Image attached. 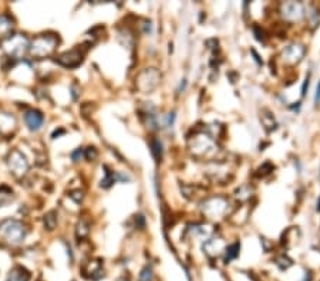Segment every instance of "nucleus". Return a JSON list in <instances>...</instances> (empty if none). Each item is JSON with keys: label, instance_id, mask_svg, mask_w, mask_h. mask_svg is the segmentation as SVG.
<instances>
[{"label": "nucleus", "instance_id": "obj_17", "mask_svg": "<svg viewBox=\"0 0 320 281\" xmlns=\"http://www.w3.org/2000/svg\"><path fill=\"white\" fill-rule=\"evenodd\" d=\"M309 87V78H306L305 80V83H303V87H302V95H305L306 94V88Z\"/></svg>", "mask_w": 320, "mask_h": 281}, {"label": "nucleus", "instance_id": "obj_5", "mask_svg": "<svg viewBox=\"0 0 320 281\" xmlns=\"http://www.w3.org/2000/svg\"><path fill=\"white\" fill-rule=\"evenodd\" d=\"M81 61H83V53L77 49H73L70 52H64L56 58V62H59L66 68H74V67L80 65Z\"/></svg>", "mask_w": 320, "mask_h": 281}, {"label": "nucleus", "instance_id": "obj_9", "mask_svg": "<svg viewBox=\"0 0 320 281\" xmlns=\"http://www.w3.org/2000/svg\"><path fill=\"white\" fill-rule=\"evenodd\" d=\"M14 29V20L9 14H0V36L1 37H9L11 36V31Z\"/></svg>", "mask_w": 320, "mask_h": 281}, {"label": "nucleus", "instance_id": "obj_12", "mask_svg": "<svg viewBox=\"0 0 320 281\" xmlns=\"http://www.w3.org/2000/svg\"><path fill=\"white\" fill-rule=\"evenodd\" d=\"M154 280V271L150 266H145L138 274V281H153Z\"/></svg>", "mask_w": 320, "mask_h": 281}, {"label": "nucleus", "instance_id": "obj_1", "mask_svg": "<svg viewBox=\"0 0 320 281\" xmlns=\"http://www.w3.org/2000/svg\"><path fill=\"white\" fill-rule=\"evenodd\" d=\"M27 230L20 220L6 219L0 223V237L10 246H19L26 239Z\"/></svg>", "mask_w": 320, "mask_h": 281}, {"label": "nucleus", "instance_id": "obj_13", "mask_svg": "<svg viewBox=\"0 0 320 281\" xmlns=\"http://www.w3.org/2000/svg\"><path fill=\"white\" fill-rule=\"evenodd\" d=\"M239 249H240V246L238 244V243H234L232 246H229L227 249V257H225V261H231L234 260V259H237L238 254H239Z\"/></svg>", "mask_w": 320, "mask_h": 281}, {"label": "nucleus", "instance_id": "obj_4", "mask_svg": "<svg viewBox=\"0 0 320 281\" xmlns=\"http://www.w3.org/2000/svg\"><path fill=\"white\" fill-rule=\"evenodd\" d=\"M7 164H9L11 173L16 177H23L29 172V169H30L27 158L23 155L20 151H17V149L11 151L10 155L7 158Z\"/></svg>", "mask_w": 320, "mask_h": 281}, {"label": "nucleus", "instance_id": "obj_6", "mask_svg": "<svg viewBox=\"0 0 320 281\" xmlns=\"http://www.w3.org/2000/svg\"><path fill=\"white\" fill-rule=\"evenodd\" d=\"M24 122L30 131H39L43 126V122H44V115H43L42 111L30 108L24 112Z\"/></svg>", "mask_w": 320, "mask_h": 281}, {"label": "nucleus", "instance_id": "obj_19", "mask_svg": "<svg viewBox=\"0 0 320 281\" xmlns=\"http://www.w3.org/2000/svg\"><path fill=\"white\" fill-rule=\"evenodd\" d=\"M63 134H64V131H63V129H60V131H54V132H53L52 138H54V139H56V136H60V135H63Z\"/></svg>", "mask_w": 320, "mask_h": 281}, {"label": "nucleus", "instance_id": "obj_16", "mask_svg": "<svg viewBox=\"0 0 320 281\" xmlns=\"http://www.w3.org/2000/svg\"><path fill=\"white\" fill-rule=\"evenodd\" d=\"M97 151H95V148H88L87 151H85V158L87 159H90V161H94L95 158H97Z\"/></svg>", "mask_w": 320, "mask_h": 281}, {"label": "nucleus", "instance_id": "obj_2", "mask_svg": "<svg viewBox=\"0 0 320 281\" xmlns=\"http://www.w3.org/2000/svg\"><path fill=\"white\" fill-rule=\"evenodd\" d=\"M59 44V37L56 34L47 33V34H40L37 36L33 42L30 43V56L33 58H46L49 56H52L56 47Z\"/></svg>", "mask_w": 320, "mask_h": 281}, {"label": "nucleus", "instance_id": "obj_10", "mask_svg": "<svg viewBox=\"0 0 320 281\" xmlns=\"http://www.w3.org/2000/svg\"><path fill=\"white\" fill-rule=\"evenodd\" d=\"M88 231H90L88 222L87 220H80L77 223V227H76V237L79 240H83L84 237L88 236Z\"/></svg>", "mask_w": 320, "mask_h": 281}, {"label": "nucleus", "instance_id": "obj_8", "mask_svg": "<svg viewBox=\"0 0 320 281\" xmlns=\"http://www.w3.org/2000/svg\"><path fill=\"white\" fill-rule=\"evenodd\" d=\"M6 281H30V273L21 266H16L9 271Z\"/></svg>", "mask_w": 320, "mask_h": 281}, {"label": "nucleus", "instance_id": "obj_18", "mask_svg": "<svg viewBox=\"0 0 320 281\" xmlns=\"http://www.w3.org/2000/svg\"><path fill=\"white\" fill-rule=\"evenodd\" d=\"M315 101L316 103H320V83L318 85V88H316V95H315Z\"/></svg>", "mask_w": 320, "mask_h": 281}, {"label": "nucleus", "instance_id": "obj_3", "mask_svg": "<svg viewBox=\"0 0 320 281\" xmlns=\"http://www.w3.org/2000/svg\"><path fill=\"white\" fill-rule=\"evenodd\" d=\"M1 47L9 57L14 60H20L24 57V54L29 52L30 42L24 34H13V36L3 39Z\"/></svg>", "mask_w": 320, "mask_h": 281}, {"label": "nucleus", "instance_id": "obj_15", "mask_svg": "<svg viewBox=\"0 0 320 281\" xmlns=\"http://www.w3.org/2000/svg\"><path fill=\"white\" fill-rule=\"evenodd\" d=\"M84 155V149L83 148H77L76 151H73L72 152V159L74 162H77V161H80Z\"/></svg>", "mask_w": 320, "mask_h": 281}, {"label": "nucleus", "instance_id": "obj_14", "mask_svg": "<svg viewBox=\"0 0 320 281\" xmlns=\"http://www.w3.org/2000/svg\"><path fill=\"white\" fill-rule=\"evenodd\" d=\"M151 151H153V155H154L155 159H161V155H162V144L158 141V139H154L151 141Z\"/></svg>", "mask_w": 320, "mask_h": 281}, {"label": "nucleus", "instance_id": "obj_7", "mask_svg": "<svg viewBox=\"0 0 320 281\" xmlns=\"http://www.w3.org/2000/svg\"><path fill=\"white\" fill-rule=\"evenodd\" d=\"M16 128V119L10 114H0V134L7 135L14 131Z\"/></svg>", "mask_w": 320, "mask_h": 281}, {"label": "nucleus", "instance_id": "obj_11", "mask_svg": "<svg viewBox=\"0 0 320 281\" xmlns=\"http://www.w3.org/2000/svg\"><path fill=\"white\" fill-rule=\"evenodd\" d=\"M57 225V213L54 210H50L49 213L44 215V226L47 230H54Z\"/></svg>", "mask_w": 320, "mask_h": 281}]
</instances>
